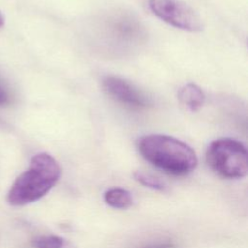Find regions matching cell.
I'll return each instance as SVG.
<instances>
[{
	"instance_id": "cell-1",
	"label": "cell",
	"mask_w": 248,
	"mask_h": 248,
	"mask_svg": "<svg viewBox=\"0 0 248 248\" xmlns=\"http://www.w3.org/2000/svg\"><path fill=\"white\" fill-rule=\"evenodd\" d=\"M141 156L153 166L174 175L191 172L198 164L194 149L180 140L161 134L146 135L139 139Z\"/></svg>"
},
{
	"instance_id": "cell-2",
	"label": "cell",
	"mask_w": 248,
	"mask_h": 248,
	"mask_svg": "<svg viewBox=\"0 0 248 248\" xmlns=\"http://www.w3.org/2000/svg\"><path fill=\"white\" fill-rule=\"evenodd\" d=\"M60 174L59 164L51 155L46 152L36 154L28 169L12 184L7 196L8 202L20 206L40 200L54 187Z\"/></svg>"
},
{
	"instance_id": "cell-3",
	"label": "cell",
	"mask_w": 248,
	"mask_h": 248,
	"mask_svg": "<svg viewBox=\"0 0 248 248\" xmlns=\"http://www.w3.org/2000/svg\"><path fill=\"white\" fill-rule=\"evenodd\" d=\"M206 162L213 171L228 179L244 177L248 170L246 147L230 138L219 139L209 144Z\"/></svg>"
},
{
	"instance_id": "cell-4",
	"label": "cell",
	"mask_w": 248,
	"mask_h": 248,
	"mask_svg": "<svg viewBox=\"0 0 248 248\" xmlns=\"http://www.w3.org/2000/svg\"><path fill=\"white\" fill-rule=\"evenodd\" d=\"M152 13L163 21L189 32H201L203 24L200 16L180 0H149Z\"/></svg>"
},
{
	"instance_id": "cell-5",
	"label": "cell",
	"mask_w": 248,
	"mask_h": 248,
	"mask_svg": "<svg viewBox=\"0 0 248 248\" xmlns=\"http://www.w3.org/2000/svg\"><path fill=\"white\" fill-rule=\"evenodd\" d=\"M103 88L115 101L132 108H144L149 105L146 95L133 83L115 76L103 79Z\"/></svg>"
},
{
	"instance_id": "cell-6",
	"label": "cell",
	"mask_w": 248,
	"mask_h": 248,
	"mask_svg": "<svg viewBox=\"0 0 248 248\" xmlns=\"http://www.w3.org/2000/svg\"><path fill=\"white\" fill-rule=\"evenodd\" d=\"M177 97L180 104L192 112L199 110L205 101L203 91L195 83H187L183 85L178 90Z\"/></svg>"
},
{
	"instance_id": "cell-7",
	"label": "cell",
	"mask_w": 248,
	"mask_h": 248,
	"mask_svg": "<svg viewBox=\"0 0 248 248\" xmlns=\"http://www.w3.org/2000/svg\"><path fill=\"white\" fill-rule=\"evenodd\" d=\"M104 200L107 204L113 208L125 209L133 204V197L131 193L123 188H110L105 192Z\"/></svg>"
},
{
	"instance_id": "cell-8",
	"label": "cell",
	"mask_w": 248,
	"mask_h": 248,
	"mask_svg": "<svg viewBox=\"0 0 248 248\" xmlns=\"http://www.w3.org/2000/svg\"><path fill=\"white\" fill-rule=\"evenodd\" d=\"M35 248H76L69 240L58 235H41L34 240Z\"/></svg>"
},
{
	"instance_id": "cell-9",
	"label": "cell",
	"mask_w": 248,
	"mask_h": 248,
	"mask_svg": "<svg viewBox=\"0 0 248 248\" xmlns=\"http://www.w3.org/2000/svg\"><path fill=\"white\" fill-rule=\"evenodd\" d=\"M134 177L140 184L144 185L145 187L151 188L153 190L165 191V189H166V185L158 177H156L150 173H146L141 170H137L134 173Z\"/></svg>"
},
{
	"instance_id": "cell-10",
	"label": "cell",
	"mask_w": 248,
	"mask_h": 248,
	"mask_svg": "<svg viewBox=\"0 0 248 248\" xmlns=\"http://www.w3.org/2000/svg\"><path fill=\"white\" fill-rule=\"evenodd\" d=\"M13 101V94L4 78L0 76V107H7Z\"/></svg>"
},
{
	"instance_id": "cell-11",
	"label": "cell",
	"mask_w": 248,
	"mask_h": 248,
	"mask_svg": "<svg viewBox=\"0 0 248 248\" xmlns=\"http://www.w3.org/2000/svg\"><path fill=\"white\" fill-rule=\"evenodd\" d=\"M142 248H174V245L170 242H164V243H157V244H152L148 245Z\"/></svg>"
},
{
	"instance_id": "cell-12",
	"label": "cell",
	"mask_w": 248,
	"mask_h": 248,
	"mask_svg": "<svg viewBox=\"0 0 248 248\" xmlns=\"http://www.w3.org/2000/svg\"><path fill=\"white\" fill-rule=\"evenodd\" d=\"M4 25V16L2 15V13L0 12V27H2Z\"/></svg>"
}]
</instances>
